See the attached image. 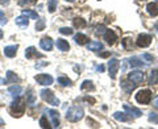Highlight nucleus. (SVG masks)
I'll return each mask as SVG.
<instances>
[{
	"label": "nucleus",
	"mask_w": 158,
	"mask_h": 129,
	"mask_svg": "<svg viewBox=\"0 0 158 129\" xmlns=\"http://www.w3.org/2000/svg\"><path fill=\"white\" fill-rule=\"evenodd\" d=\"M7 83V79H3V78H0V84H6Z\"/></svg>",
	"instance_id": "42"
},
{
	"label": "nucleus",
	"mask_w": 158,
	"mask_h": 129,
	"mask_svg": "<svg viewBox=\"0 0 158 129\" xmlns=\"http://www.w3.org/2000/svg\"><path fill=\"white\" fill-rule=\"evenodd\" d=\"M146 12L150 15V16H158V3L157 2H152L146 6Z\"/></svg>",
	"instance_id": "18"
},
{
	"label": "nucleus",
	"mask_w": 158,
	"mask_h": 129,
	"mask_svg": "<svg viewBox=\"0 0 158 129\" xmlns=\"http://www.w3.org/2000/svg\"><path fill=\"white\" fill-rule=\"evenodd\" d=\"M153 107H154L156 110H158V96L154 98V100H153Z\"/></svg>",
	"instance_id": "39"
},
{
	"label": "nucleus",
	"mask_w": 158,
	"mask_h": 129,
	"mask_svg": "<svg viewBox=\"0 0 158 129\" xmlns=\"http://www.w3.org/2000/svg\"><path fill=\"white\" fill-rule=\"evenodd\" d=\"M118 69H120V61L116 58H111L110 62H108V71H110L111 79H116Z\"/></svg>",
	"instance_id": "6"
},
{
	"label": "nucleus",
	"mask_w": 158,
	"mask_h": 129,
	"mask_svg": "<svg viewBox=\"0 0 158 129\" xmlns=\"http://www.w3.org/2000/svg\"><path fill=\"white\" fill-rule=\"evenodd\" d=\"M40 96L44 102H46L48 104H52L54 107H58L59 106V99L54 95V92L48 90V88H44V90L40 91Z\"/></svg>",
	"instance_id": "3"
},
{
	"label": "nucleus",
	"mask_w": 158,
	"mask_h": 129,
	"mask_svg": "<svg viewBox=\"0 0 158 129\" xmlns=\"http://www.w3.org/2000/svg\"><path fill=\"white\" fill-rule=\"evenodd\" d=\"M157 28H158V25H157Z\"/></svg>",
	"instance_id": "46"
},
{
	"label": "nucleus",
	"mask_w": 158,
	"mask_h": 129,
	"mask_svg": "<svg viewBox=\"0 0 158 129\" xmlns=\"http://www.w3.org/2000/svg\"><path fill=\"white\" fill-rule=\"evenodd\" d=\"M74 41H75L78 45H87L88 41H90V38L83 33H77L75 36H74Z\"/></svg>",
	"instance_id": "16"
},
{
	"label": "nucleus",
	"mask_w": 158,
	"mask_h": 129,
	"mask_svg": "<svg viewBox=\"0 0 158 129\" xmlns=\"http://www.w3.org/2000/svg\"><path fill=\"white\" fill-rule=\"evenodd\" d=\"M81 90L82 91H94L95 90V86H94L92 81H85L81 84Z\"/></svg>",
	"instance_id": "27"
},
{
	"label": "nucleus",
	"mask_w": 158,
	"mask_h": 129,
	"mask_svg": "<svg viewBox=\"0 0 158 129\" xmlns=\"http://www.w3.org/2000/svg\"><path fill=\"white\" fill-rule=\"evenodd\" d=\"M17 49H19V45H9V46H6V48H4V56L8 57V58L16 57Z\"/></svg>",
	"instance_id": "15"
},
{
	"label": "nucleus",
	"mask_w": 158,
	"mask_h": 129,
	"mask_svg": "<svg viewBox=\"0 0 158 129\" xmlns=\"http://www.w3.org/2000/svg\"><path fill=\"white\" fill-rule=\"evenodd\" d=\"M59 33L65 34V36H70V34H73V29L71 28H67V27H63V28L59 29Z\"/></svg>",
	"instance_id": "34"
},
{
	"label": "nucleus",
	"mask_w": 158,
	"mask_h": 129,
	"mask_svg": "<svg viewBox=\"0 0 158 129\" xmlns=\"http://www.w3.org/2000/svg\"><path fill=\"white\" fill-rule=\"evenodd\" d=\"M136 102L140 104H149L152 102V91L145 88V90H140L136 94Z\"/></svg>",
	"instance_id": "4"
},
{
	"label": "nucleus",
	"mask_w": 158,
	"mask_h": 129,
	"mask_svg": "<svg viewBox=\"0 0 158 129\" xmlns=\"http://www.w3.org/2000/svg\"><path fill=\"white\" fill-rule=\"evenodd\" d=\"M0 16H4V12L3 11H0Z\"/></svg>",
	"instance_id": "44"
},
{
	"label": "nucleus",
	"mask_w": 158,
	"mask_h": 129,
	"mask_svg": "<svg viewBox=\"0 0 158 129\" xmlns=\"http://www.w3.org/2000/svg\"><path fill=\"white\" fill-rule=\"evenodd\" d=\"M40 48L45 52H50L53 49V40L50 37H42L40 40Z\"/></svg>",
	"instance_id": "11"
},
{
	"label": "nucleus",
	"mask_w": 158,
	"mask_h": 129,
	"mask_svg": "<svg viewBox=\"0 0 158 129\" xmlns=\"http://www.w3.org/2000/svg\"><path fill=\"white\" fill-rule=\"evenodd\" d=\"M123 108H124V111L127 112V115L129 117H132V119H138V117H141V115H142V112L138 110V108L132 107V106H129V104H124Z\"/></svg>",
	"instance_id": "9"
},
{
	"label": "nucleus",
	"mask_w": 158,
	"mask_h": 129,
	"mask_svg": "<svg viewBox=\"0 0 158 129\" xmlns=\"http://www.w3.org/2000/svg\"><path fill=\"white\" fill-rule=\"evenodd\" d=\"M152 41H153V38H152L150 34L141 33V34H138V37L136 40V45L138 48H148V46H150Z\"/></svg>",
	"instance_id": "5"
},
{
	"label": "nucleus",
	"mask_w": 158,
	"mask_h": 129,
	"mask_svg": "<svg viewBox=\"0 0 158 129\" xmlns=\"http://www.w3.org/2000/svg\"><path fill=\"white\" fill-rule=\"evenodd\" d=\"M144 78H145V75L141 70H135V71H131L128 74V79L136 84H140V83L144 82Z\"/></svg>",
	"instance_id": "7"
},
{
	"label": "nucleus",
	"mask_w": 158,
	"mask_h": 129,
	"mask_svg": "<svg viewBox=\"0 0 158 129\" xmlns=\"http://www.w3.org/2000/svg\"><path fill=\"white\" fill-rule=\"evenodd\" d=\"M73 24H74V28H77V29H82V28H85L87 25L86 20L82 19V17H75L73 20Z\"/></svg>",
	"instance_id": "26"
},
{
	"label": "nucleus",
	"mask_w": 158,
	"mask_h": 129,
	"mask_svg": "<svg viewBox=\"0 0 158 129\" xmlns=\"http://www.w3.org/2000/svg\"><path fill=\"white\" fill-rule=\"evenodd\" d=\"M3 36H4V34H3V31H2V29H0V40L3 38Z\"/></svg>",
	"instance_id": "43"
},
{
	"label": "nucleus",
	"mask_w": 158,
	"mask_h": 129,
	"mask_svg": "<svg viewBox=\"0 0 158 129\" xmlns=\"http://www.w3.org/2000/svg\"><path fill=\"white\" fill-rule=\"evenodd\" d=\"M136 86H137V84H136V83H133V82H132V83L127 82V81H123V82H121V88H123V90H124L127 94L132 92V91L136 88Z\"/></svg>",
	"instance_id": "23"
},
{
	"label": "nucleus",
	"mask_w": 158,
	"mask_h": 129,
	"mask_svg": "<svg viewBox=\"0 0 158 129\" xmlns=\"http://www.w3.org/2000/svg\"><path fill=\"white\" fill-rule=\"evenodd\" d=\"M34 81L41 86H50V84H53V77L48 75V74H38L34 77Z\"/></svg>",
	"instance_id": "8"
},
{
	"label": "nucleus",
	"mask_w": 158,
	"mask_h": 129,
	"mask_svg": "<svg viewBox=\"0 0 158 129\" xmlns=\"http://www.w3.org/2000/svg\"><path fill=\"white\" fill-rule=\"evenodd\" d=\"M87 49L90 52H100V50H103V44L100 42V41H92V42H90V44H87Z\"/></svg>",
	"instance_id": "20"
},
{
	"label": "nucleus",
	"mask_w": 158,
	"mask_h": 129,
	"mask_svg": "<svg viewBox=\"0 0 158 129\" xmlns=\"http://www.w3.org/2000/svg\"><path fill=\"white\" fill-rule=\"evenodd\" d=\"M129 66L131 67H146V63H144L138 57H132L129 58Z\"/></svg>",
	"instance_id": "21"
},
{
	"label": "nucleus",
	"mask_w": 158,
	"mask_h": 129,
	"mask_svg": "<svg viewBox=\"0 0 158 129\" xmlns=\"http://www.w3.org/2000/svg\"><path fill=\"white\" fill-rule=\"evenodd\" d=\"M16 25H19L20 28H27L29 25V19L27 15H21V16H17L16 20H15Z\"/></svg>",
	"instance_id": "17"
},
{
	"label": "nucleus",
	"mask_w": 158,
	"mask_h": 129,
	"mask_svg": "<svg viewBox=\"0 0 158 129\" xmlns=\"http://www.w3.org/2000/svg\"><path fill=\"white\" fill-rule=\"evenodd\" d=\"M25 57L28 59H32V58H42L44 54L38 53L37 49L34 48V46H29V48H27V50H25Z\"/></svg>",
	"instance_id": "12"
},
{
	"label": "nucleus",
	"mask_w": 158,
	"mask_h": 129,
	"mask_svg": "<svg viewBox=\"0 0 158 129\" xmlns=\"http://www.w3.org/2000/svg\"><path fill=\"white\" fill-rule=\"evenodd\" d=\"M37 0H20L19 4L20 6H29V4H36Z\"/></svg>",
	"instance_id": "35"
},
{
	"label": "nucleus",
	"mask_w": 158,
	"mask_h": 129,
	"mask_svg": "<svg viewBox=\"0 0 158 129\" xmlns=\"http://www.w3.org/2000/svg\"><path fill=\"white\" fill-rule=\"evenodd\" d=\"M6 79H7V83H20V78L13 71H11V70L7 71Z\"/></svg>",
	"instance_id": "24"
},
{
	"label": "nucleus",
	"mask_w": 158,
	"mask_h": 129,
	"mask_svg": "<svg viewBox=\"0 0 158 129\" xmlns=\"http://www.w3.org/2000/svg\"><path fill=\"white\" fill-rule=\"evenodd\" d=\"M148 120L150 123H154V124H158V113L156 112H150L149 116H148Z\"/></svg>",
	"instance_id": "33"
},
{
	"label": "nucleus",
	"mask_w": 158,
	"mask_h": 129,
	"mask_svg": "<svg viewBox=\"0 0 158 129\" xmlns=\"http://www.w3.org/2000/svg\"><path fill=\"white\" fill-rule=\"evenodd\" d=\"M40 127L44 128V129L52 128V125H50V124H49V121H48V117H46V116H42L41 119H40Z\"/></svg>",
	"instance_id": "31"
},
{
	"label": "nucleus",
	"mask_w": 158,
	"mask_h": 129,
	"mask_svg": "<svg viewBox=\"0 0 158 129\" xmlns=\"http://www.w3.org/2000/svg\"><path fill=\"white\" fill-rule=\"evenodd\" d=\"M103 38H104V41H107L108 45H115L116 41H117V36L116 33L111 31V29H107V31L104 32V34H103Z\"/></svg>",
	"instance_id": "10"
},
{
	"label": "nucleus",
	"mask_w": 158,
	"mask_h": 129,
	"mask_svg": "<svg viewBox=\"0 0 158 129\" xmlns=\"http://www.w3.org/2000/svg\"><path fill=\"white\" fill-rule=\"evenodd\" d=\"M113 119L121 123H128L129 121V116H127V112H115L113 113Z\"/></svg>",
	"instance_id": "22"
},
{
	"label": "nucleus",
	"mask_w": 158,
	"mask_h": 129,
	"mask_svg": "<svg viewBox=\"0 0 158 129\" xmlns=\"http://www.w3.org/2000/svg\"><path fill=\"white\" fill-rule=\"evenodd\" d=\"M45 25H46L45 19H38L37 23H36V31H44V29H45Z\"/></svg>",
	"instance_id": "30"
},
{
	"label": "nucleus",
	"mask_w": 158,
	"mask_h": 129,
	"mask_svg": "<svg viewBox=\"0 0 158 129\" xmlns=\"http://www.w3.org/2000/svg\"><path fill=\"white\" fill-rule=\"evenodd\" d=\"M46 112H48L49 117L52 119L53 127L54 128H58L59 127V113H58V111H56V110H48Z\"/></svg>",
	"instance_id": "14"
},
{
	"label": "nucleus",
	"mask_w": 158,
	"mask_h": 129,
	"mask_svg": "<svg viewBox=\"0 0 158 129\" xmlns=\"http://www.w3.org/2000/svg\"><path fill=\"white\" fill-rule=\"evenodd\" d=\"M56 45L61 52H69L70 50V44H69L66 40H63V38H58L56 41Z\"/></svg>",
	"instance_id": "19"
},
{
	"label": "nucleus",
	"mask_w": 158,
	"mask_h": 129,
	"mask_svg": "<svg viewBox=\"0 0 158 129\" xmlns=\"http://www.w3.org/2000/svg\"><path fill=\"white\" fill-rule=\"evenodd\" d=\"M25 100L21 98H16L13 99V103L11 104V115L13 117H20L24 115L25 112Z\"/></svg>",
	"instance_id": "2"
},
{
	"label": "nucleus",
	"mask_w": 158,
	"mask_h": 129,
	"mask_svg": "<svg viewBox=\"0 0 158 129\" xmlns=\"http://www.w3.org/2000/svg\"><path fill=\"white\" fill-rule=\"evenodd\" d=\"M58 83L61 84V86H63V87H69V86H71V81L67 77H58Z\"/></svg>",
	"instance_id": "28"
},
{
	"label": "nucleus",
	"mask_w": 158,
	"mask_h": 129,
	"mask_svg": "<svg viewBox=\"0 0 158 129\" xmlns=\"http://www.w3.org/2000/svg\"><path fill=\"white\" fill-rule=\"evenodd\" d=\"M142 58H144V59H146L148 62H153V61H154V57H153V56H150V54H148V53L142 54Z\"/></svg>",
	"instance_id": "36"
},
{
	"label": "nucleus",
	"mask_w": 158,
	"mask_h": 129,
	"mask_svg": "<svg viewBox=\"0 0 158 129\" xmlns=\"http://www.w3.org/2000/svg\"><path fill=\"white\" fill-rule=\"evenodd\" d=\"M9 2H11V0H0V4H3V6H7V4H9Z\"/></svg>",
	"instance_id": "41"
},
{
	"label": "nucleus",
	"mask_w": 158,
	"mask_h": 129,
	"mask_svg": "<svg viewBox=\"0 0 158 129\" xmlns=\"http://www.w3.org/2000/svg\"><path fill=\"white\" fill-rule=\"evenodd\" d=\"M23 15H27L28 17H31V19H33V20H38L37 12L31 11V9H23Z\"/></svg>",
	"instance_id": "29"
},
{
	"label": "nucleus",
	"mask_w": 158,
	"mask_h": 129,
	"mask_svg": "<svg viewBox=\"0 0 158 129\" xmlns=\"http://www.w3.org/2000/svg\"><path fill=\"white\" fill-rule=\"evenodd\" d=\"M111 56V53L110 52H106V53H98V57H100V58H107V57H110Z\"/></svg>",
	"instance_id": "37"
},
{
	"label": "nucleus",
	"mask_w": 158,
	"mask_h": 129,
	"mask_svg": "<svg viewBox=\"0 0 158 129\" xmlns=\"http://www.w3.org/2000/svg\"><path fill=\"white\" fill-rule=\"evenodd\" d=\"M96 71H104V66L103 64H99V66H96Z\"/></svg>",
	"instance_id": "40"
},
{
	"label": "nucleus",
	"mask_w": 158,
	"mask_h": 129,
	"mask_svg": "<svg viewBox=\"0 0 158 129\" xmlns=\"http://www.w3.org/2000/svg\"><path fill=\"white\" fill-rule=\"evenodd\" d=\"M57 0H48V9H49V12L53 13L54 11L57 9Z\"/></svg>",
	"instance_id": "32"
},
{
	"label": "nucleus",
	"mask_w": 158,
	"mask_h": 129,
	"mask_svg": "<svg viewBox=\"0 0 158 129\" xmlns=\"http://www.w3.org/2000/svg\"><path fill=\"white\" fill-rule=\"evenodd\" d=\"M8 92L11 94V96H12L13 99H16V98H20V96H21L23 88H21V86H20V84H16V83H15L13 86H11V87L8 88Z\"/></svg>",
	"instance_id": "13"
},
{
	"label": "nucleus",
	"mask_w": 158,
	"mask_h": 129,
	"mask_svg": "<svg viewBox=\"0 0 158 129\" xmlns=\"http://www.w3.org/2000/svg\"><path fill=\"white\" fill-rule=\"evenodd\" d=\"M83 116H85V111L79 106L70 107L66 112V119H67V121H70V123H78L79 120H82Z\"/></svg>",
	"instance_id": "1"
},
{
	"label": "nucleus",
	"mask_w": 158,
	"mask_h": 129,
	"mask_svg": "<svg viewBox=\"0 0 158 129\" xmlns=\"http://www.w3.org/2000/svg\"><path fill=\"white\" fill-rule=\"evenodd\" d=\"M66 2H75V0H66Z\"/></svg>",
	"instance_id": "45"
},
{
	"label": "nucleus",
	"mask_w": 158,
	"mask_h": 129,
	"mask_svg": "<svg viewBox=\"0 0 158 129\" xmlns=\"http://www.w3.org/2000/svg\"><path fill=\"white\" fill-rule=\"evenodd\" d=\"M7 24V19L4 17V16H0V27L2 25H6Z\"/></svg>",
	"instance_id": "38"
},
{
	"label": "nucleus",
	"mask_w": 158,
	"mask_h": 129,
	"mask_svg": "<svg viewBox=\"0 0 158 129\" xmlns=\"http://www.w3.org/2000/svg\"><path fill=\"white\" fill-rule=\"evenodd\" d=\"M148 83L150 86H154L158 83V70H152L149 74V79H148Z\"/></svg>",
	"instance_id": "25"
}]
</instances>
